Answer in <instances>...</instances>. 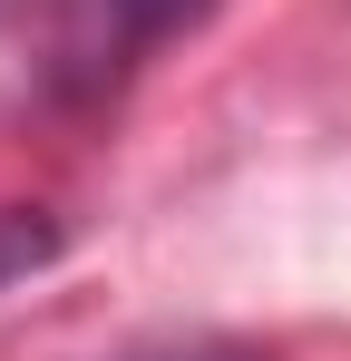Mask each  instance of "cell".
Segmentation results:
<instances>
[{
    "instance_id": "2",
    "label": "cell",
    "mask_w": 351,
    "mask_h": 361,
    "mask_svg": "<svg viewBox=\"0 0 351 361\" xmlns=\"http://www.w3.org/2000/svg\"><path fill=\"white\" fill-rule=\"evenodd\" d=\"M127 361H254V352H225V342H156V352H127Z\"/></svg>"
},
{
    "instance_id": "1",
    "label": "cell",
    "mask_w": 351,
    "mask_h": 361,
    "mask_svg": "<svg viewBox=\"0 0 351 361\" xmlns=\"http://www.w3.org/2000/svg\"><path fill=\"white\" fill-rule=\"evenodd\" d=\"M205 0H39V39H30V78L49 98H98L166 39L176 20H195Z\"/></svg>"
}]
</instances>
